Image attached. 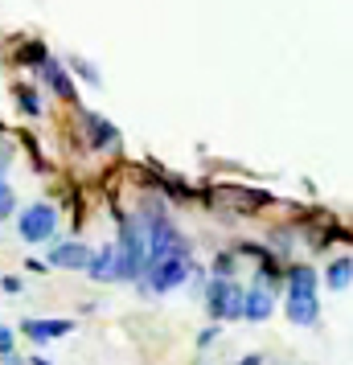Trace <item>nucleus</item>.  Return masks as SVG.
<instances>
[{"instance_id":"f257e3e1","label":"nucleus","mask_w":353,"mask_h":365,"mask_svg":"<svg viewBox=\"0 0 353 365\" xmlns=\"http://www.w3.org/2000/svg\"><path fill=\"white\" fill-rule=\"evenodd\" d=\"M148 271V230L144 217H119V238H116V279L132 283Z\"/></svg>"},{"instance_id":"f03ea898","label":"nucleus","mask_w":353,"mask_h":365,"mask_svg":"<svg viewBox=\"0 0 353 365\" xmlns=\"http://www.w3.org/2000/svg\"><path fill=\"white\" fill-rule=\"evenodd\" d=\"M189 271H193L189 255H165V259H152L148 263V271L140 275V287L148 296H165V292H173V287H181L189 279Z\"/></svg>"},{"instance_id":"7ed1b4c3","label":"nucleus","mask_w":353,"mask_h":365,"mask_svg":"<svg viewBox=\"0 0 353 365\" xmlns=\"http://www.w3.org/2000/svg\"><path fill=\"white\" fill-rule=\"evenodd\" d=\"M242 287H238L230 275H214L205 283V308L214 320H242Z\"/></svg>"},{"instance_id":"20e7f679","label":"nucleus","mask_w":353,"mask_h":365,"mask_svg":"<svg viewBox=\"0 0 353 365\" xmlns=\"http://www.w3.org/2000/svg\"><path fill=\"white\" fill-rule=\"evenodd\" d=\"M17 230H21L25 242H50L53 230H58V210L46 205V201H37V205H29V210L17 217Z\"/></svg>"},{"instance_id":"39448f33","label":"nucleus","mask_w":353,"mask_h":365,"mask_svg":"<svg viewBox=\"0 0 353 365\" xmlns=\"http://www.w3.org/2000/svg\"><path fill=\"white\" fill-rule=\"evenodd\" d=\"M21 332L29 336V341H37V345H46V341H62V336H70L74 332V320H25L21 324Z\"/></svg>"},{"instance_id":"423d86ee","label":"nucleus","mask_w":353,"mask_h":365,"mask_svg":"<svg viewBox=\"0 0 353 365\" xmlns=\"http://www.w3.org/2000/svg\"><path fill=\"white\" fill-rule=\"evenodd\" d=\"M41 78L50 83V91L58 95V99H66L70 107H83V103H78V95H74V83H70V74H66V66H62V62L46 58V66H41Z\"/></svg>"},{"instance_id":"0eeeda50","label":"nucleus","mask_w":353,"mask_h":365,"mask_svg":"<svg viewBox=\"0 0 353 365\" xmlns=\"http://www.w3.org/2000/svg\"><path fill=\"white\" fill-rule=\"evenodd\" d=\"M91 255H95V250L83 247V242H62V247L50 250V263L53 267H66V271H86Z\"/></svg>"},{"instance_id":"6e6552de","label":"nucleus","mask_w":353,"mask_h":365,"mask_svg":"<svg viewBox=\"0 0 353 365\" xmlns=\"http://www.w3.org/2000/svg\"><path fill=\"white\" fill-rule=\"evenodd\" d=\"M83 123H86V135H91V148H103V152H111V148H119V132L107 123L103 115H95V111H86L83 115Z\"/></svg>"},{"instance_id":"1a4fd4ad","label":"nucleus","mask_w":353,"mask_h":365,"mask_svg":"<svg viewBox=\"0 0 353 365\" xmlns=\"http://www.w3.org/2000/svg\"><path fill=\"white\" fill-rule=\"evenodd\" d=\"M284 312H287V320H292V324L312 329V324L320 320V304H317V296H287Z\"/></svg>"},{"instance_id":"9d476101","label":"nucleus","mask_w":353,"mask_h":365,"mask_svg":"<svg viewBox=\"0 0 353 365\" xmlns=\"http://www.w3.org/2000/svg\"><path fill=\"white\" fill-rule=\"evenodd\" d=\"M86 275L99 283H116V242H107L91 255V263H86Z\"/></svg>"},{"instance_id":"9b49d317","label":"nucleus","mask_w":353,"mask_h":365,"mask_svg":"<svg viewBox=\"0 0 353 365\" xmlns=\"http://www.w3.org/2000/svg\"><path fill=\"white\" fill-rule=\"evenodd\" d=\"M271 308H275V299H271V292L263 287V283L242 296V320H267Z\"/></svg>"},{"instance_id":"f8f14e48","label":"nucleus","mask_w":353,"mask_h":365,"mask_svg":"<svg viewBox=\"0 0 353 365\" xmlns=\"http://www.w3.org/2000/svg\"><path fill=\"white\" fill-rule=\"evenodd\" d=\"M320 275L312 267H287V296H317Z\"/></svg>"},{"instance_id":"ddd939ff","label":"nucleus","mask_w":353,"mask_h":365,"mask_svg":"<svg viewBox=\"0 0 353 365\" xmlns=\"http://www.w3.org/2000/svg\"><path fill=\"white\" fill-rule=\"evenodd\" d=\"M353 279V263L349 259H337V263H329V271H324V283L333 287V292H345Z\"/></svg>"},{"instance_id":"4468645a","label":"nucleus","mask_w":353,"mask_h":365,"mask_svg":"<svg viewBox=\"0 0 353 365\" xmlns=\"http://www.w3.org/2000/svg\"><path fill=\"white\" fill-rule=\"evenodd\" d=\"M17 103L25 115H41V95H37L34 86H17Z\"/></svg>"},{"instance_id":"2eb2a0df","label":"nucleus","mask_w":353,"mask_h":365,"mask_svg":"<svg viewBox=\"0 0 353 365\" xmlns=\"http://www.w3.org/2000/svg\"><path fill=\"white\" fill-rule=\"evenodd\" d=\"M13 205H17V201H13V189L0 177V217H13Z\"/></svg>"},{"instance_id":"dca6fc26","label":"nucleus","mask_w":353,"mask_h":365,"mask_svg":"<svg viewBox=\"0 0 353 365\" xmlns=\"http://www.w3.org/2000/svg\"><path fill=\"white\" fill-rule=\"evenodd\" d=\"M70 66L78 70V74H83L86 83H95V86H99V70L91 66V62H83V58H70Z\"/></svg>"},{"instance_id":"f3484780","label":"nucleus","mask_w":353,"mask_h":365,"mask_svg":"<svg viewBox=\"0 0 353 365\" xmlns=\"http://www.w3.org/2000/svg\"><path fill=\"white\" fill-rule=\"evenodd\" d=\"M214 275H235V255L222 250L218 259H214Z\"/></svg>"},{"instance_id":"a211bd4d","label":"nucleus","mask_w":353,"mask_h":365,"mask_svg":"<svg viewBox=\"0 0 353 365\" xmlns=\"http://www.w3.org/2000/svg\"><path fill=\"white\" fill-rule=\"evenodd\" d=\"M214 341H218V324H210V329H202V332H198V345H214Z\"/></svg>"},{"instance_id":"6ab92c4d","label":"nucleus","mask_w":353,"mask_h":365,"mask_svg":"<svg viewBox=\"0 0 353 365\" xmlns=\"http://www.w3.org/2000/svg\"><path fill=\"white\" fill-rule=\"evenodd\" d=\"M0 353H13V329L0 324Z\"/></svg>"},{"instance_id":"aec40b11","label":"nucleus","mask_w":353,"mask_h":365,"mask_svg":"<svg viewBox=\"0 0 353 365\" xmlns=\"http://www.w3.org/2000/svg\"><path fill=\"white\" fill-rule=\"evenodd\" d=\"M25 271H34V275H46V263H37V259H29V263H25Z\"/></svg>"},{"instance_id":"412c9836","label":"nucleus","mask_w":353,"mask_h":365,"mask_svg":"<svg viewBox=\"0 0 353 365\" xmlns=\"http://www.w3.org/2000/svg\"><path fill=\"white\" fill-rule=\"evenodd\" d=\"M238 365H263V353H247V357H242Z\"/></svg>"},{"instance_id":"4be33fe9","label":"nucleus","mask_w":353,"mask_h":365,"mask_svg":"<svg viewBox=\"0 0 353 365\" xmlns=\"http://www.w3.org/2000/svg\"><path fill=\"white\" fill-rule=\"evenodd\" d=\"M29 365H53V361H46V357H29Z\"/></svg>"}]
</instances>
